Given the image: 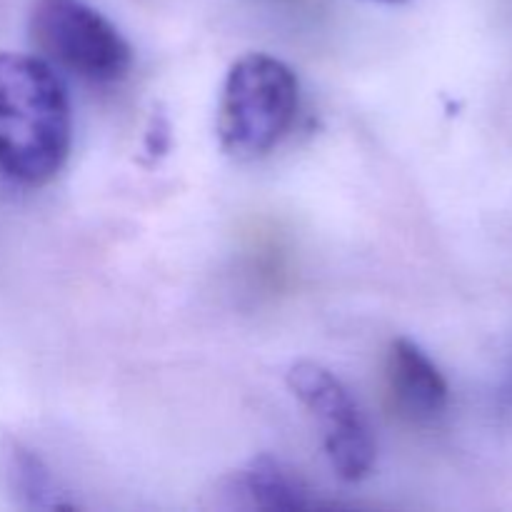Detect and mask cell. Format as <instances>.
<instances>
[{
  "label": "cell",
  "instance_id": "cell-1",
  "mask_svg": "<svg viewBox=\"0 0 512 512\" xmlns=\"http://www.w3.org/2000/svg\"><path fill=\"white\" fill-rule=\"evenodd\" d=\"M73 145L70 98L38 55L0 53V175L28 188L58 178Z\"/></svg>",
  "mask_w": 512,
  "mask_h": 512
},
{
  "label": "cell",
  "instance_id": "cell-2",
  "mask_svg": "<svg viewBox=\"0 0 512 512\" xmlns=\"http://www.w3.org/2000/svg\"><path fill=\"white\" fill-rule=\"evenodd\" d=\"M300 108V83L288 63L248 53L230 65L215 118L220 150L235 160L268 155L290 133Z\"/></svg>",
  "mask_w": 512,
  "mask_h": 512
},
{
  "label": "cell",
  "instance_id": "cell-3",
  "mask_svg": "<svg viewBox=\"0 0 512 512\" xmlns=\"http://www.w3.org/2000/svg\"><path fill=\"white\" fill-rule=\"evenodd\" d=\"M28 35L38 58L83 83H120L133 68L128 40L85 0H38L30 10Z\"/></svg>",
  "mask_w": 512,
  "mask_h": 512
},
{
  "label": "cell",
  "instance_id": "cell-4",
  "mask_svg": "<svg viewBox=\"0 0 512 512\" xmlns=\"http://www.w3.org/2000/svg\"><path fill=\"white\" fill-rule=\"evenodd\" d=\"M288 388L318 420L325 455L345 483H360L375 470L378 443L363 408L343 380L328 368L300 360L288 370Z\"/></svg>",
  "mask_w": 512,
  "mask_h": 512
},
{
  "label": "cell",
  "instance_id": "cell-5",
  "mask_svg": "<svg viewBox=\"0 0 512 512\" xmlns=\"http://www.w3.org/2000/svg\"><path fill=\"white\" fill-rule=\"evenodd\" d=\"M385 380L393 410L408 423L430 425L448 410V380L413 340L395 338L390 343Z\"/></svg>",
  "mask_w": 512,
  "mask_h": 512
},
{
  "label": "cell",
  "instance_id": "cell-6",
  "mask_svg": "<svg viewBox=\"0 0 512 512\" xmlns=\"http://www.w3.org/2000/svg\"><path fill=\"white\" fill-rule=\"evenodd\" d=\"M238 485L258 510H308L318 505L303 475L273 455H258L238 475Z\"/></svg>",
  "mask_w": 512,
  "mask_h": 512
},
{
  "label": "cell",
  "instance_id": "cell-7",
  "mask_svg": "<svg viewBox=\"0 0 512 512\" xmlns=\"http://www.w3.org/2000/svg\"><path fill=\"white\" fill-rule=\"evenodd\" d=\"M0 475H3L5 490L13 495L20 508H73V503L63 500V493L58 490V483L45 468L43 460L18 440H5L3 450H0Z\"/></svg>",
  "mask_w": 512,
  "mask_h": 512
},
{
  "label": "cell",
  "instance_id": "cell-8",
  "mask_svg": "<svg viewBox=\"0 0 512 512\" xmlns=\"http://www.w3.org/2000/svg\"><path fill=\"white\" fill-rule=\"evenodd\" d=\"M378 3H403V0H378Z\"/></svg>",
  "mask_w": 512,
  "mask_h": 512
}]
</instances>
